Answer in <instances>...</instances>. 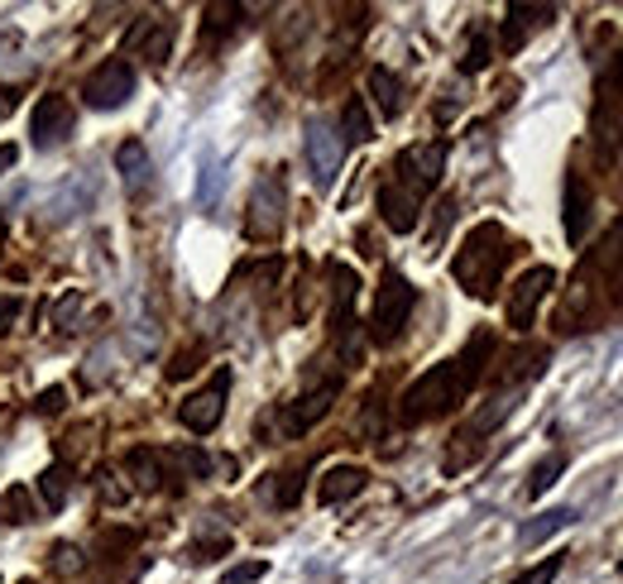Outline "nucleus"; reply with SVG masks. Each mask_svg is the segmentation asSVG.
<instances>
[{
	"mask_svg": "<svg viewBox=\"0 0 623 584\" xmlns=\"http://www.w3.org/2000/svg\"><path fill=\"white\" fill-rule=\"evenodd\" d=\"M115 168H121V178L135 187V192H144L154 178V164H149V149H144L139 139H125L121 149H115Z\"/></svg>",
	"mask_w": 623,
	"mask_h": 584,
	"instance_id": "obj_18",
	"label": "nucleus"
},
{
	"mask_svg": "<svg viewBox=\"0 0 623 584\" xmlns=\"http://www.w3.org/2000/svg\"><path fill=\"white\" fill-rule=\"evenodd\" d=\"M489 355H495V335L475 331L470 345L460 350L456 359H442V364H432L423 378H413L408 393L398 398V421L403 427H417V421H432V417L451 413L456 403H466V393L485 378Z\"/></svg>",
	"mask_w": 623,
	"mask_h": 584,
	"instance_id": "obj_1",
	"label": "nucleus"
},
{
	"mask_svg": "<svg viewBox=\"0 0 623 584\" xmlns=\"http://www.w3.org/2000/svg\"><path fill=\"white\" fill-rule=\"evenodd\" d=\"M503 264H509V236L495 221H480L466 236V244L456 250V283L470 292V298H495V288L503 279Z\"/></svg>",
	"mask_w": 623,
	"mask_h": 584,
	"instance_id": "obj_2",
	"label": "nucleus"
},
{
	"mask_svg": "<svg viewBox=\"0 0 623 584\" xmlns=\"http://www.w3.org/2000/svg\"><path fill=\"white\" fill-rule=\"evenodd\" d=\"M129 49H139V58H149V63H168L173 53V24L168 20H144L129 29Z\"/></svg>",
	"mask_w": 623,
	"mask_h": 584,
	"instance_id": "obj_14",
	"label": "nucleus"
},
{
	"mask_svg": "<svg viewBox=\"0 0 623 584\" xmlns=\"http://www.w3.org/2000/svg\"><path fill=\"white\" fill-rule=\"evenodd\" d=\"M442 168H446V144L432 139V144H417V149H403V154H398L394 182H403V187H408V192H417V197H427L432 187H437Z\"/></svg>",
	"mask_w": 623,
	"mask_h": 584,
	"instance_id": "obj_8",
	"label": "nucleus"
},
{
	"mask_svg": "<svg viewBox=\"0 0 623 584\" xmlns=\"http://www.w3.org/2000/svg\"><path fill=\"white\" fill-rule=\"evenodd\" d=\"M557 288V269H547V264H538V269H528L523 279L513 283V298H509V326L513 331H528L532 326V316H538V306H542V298Z\"/></svg>",
	"mask_w": 623,
	"mask_h": 584,
	"instance_id": "obj_10",
	"label": "nucleus"
},
{
	"mask_svg": "<svg viewBox=\"0 0 623 584\" xmlns=\"http://www.w3.org/2000/svg\"><path fill=\"white\" fill-rule=\"evenodd\" d=\"M125 470H129V489H144V493H154L158 484H164V456L149 446H139V450H129L125 456Z\"/></svg>",
	"mask_w": 623,
	"mask_h": 584,
	"instance_id": "obj_16",
	"label": "nucleus"
},
{
	"mask_svg": "<svg viewBox=\"0 0 623 584\" xmlns=\"http://www.w3.org/2000/svg\"><path fill=\"white\" fill-rule=\"evenodd\" d=\"M49 571H58V575H82L86 571V556L72 542H53L49 546Z\"/></svg>",
	"mask_w": 623,
	"mask_h": 584,
	"instance_id": "obj_24",
	"label": "nucleus"
},
{
	"mask_svg": "<svg viewBox=\"0 0 623 584\" xmlns=\"http://www.w3.org/2000/svg\"><path fill=\"white\" fill-rule=\"evenodd\" d=\"M14 154H20V149H14V144H0V173H6V168L14 164Z\"/></svg>",
	"mask_w": 623,
	"mask_h": 584,
	"instance_id": "obj_36",
	"label": "nucleus"
},
{
	"mask_svg": "<svg viewBox=\"0 0 623 584\" xmlns=\"http://www.w3.org/2000/svg\"><path fill=\"white\" fill-rule=\"evenodd\" d=\"M561 470H567V456H547V460L538 465V470L528 474V499H542V493L557 484V474H561Z\"/></svg>",
	"mask_w": 623,
	"mask_h": 584,
	"instance_id": "obj_25",
	"label": "nucleus"
},
{
	"mask_svg": "<svg viewBox=\"0 0 623 584\" xmlns=\"http://www.w3.org/2000/svg\"><path fill=\"white\" fill-rule=\"evenodd\" d=\"M63 403H68L63 388H43L39 393V413H63Z\"/></svg>",
	"mask_w": 623,
	"mask_h": 584,
	"instance_id": "obj_33",
	"label": "nucleus"
},
{
	"mask_svg": "<svg viewBox=\"0 0 623 584\" xmlns=\"http://www.w3.org/2000/svg\"><path fill=\"white\" fill-rule=\"evenodd\" d=\"M72 125H77L72 101L49 92V96L34 101V115H29V139H34V149H58V144L72 139Z\"/></svg>",
	"mask_w": 623,
	"mask_h": 584,
	"instance_id": "obj_5",
	"label": "nucleus"
},
{
	"mask_svg": "<svg viewBox=\"0 0 623 584\" xmlns=\"http://www.w3.org/2000/svg\"><path fill=\"white\" fill-rule=\"evenodd\" d=\"M365 484H370V474L360 465H331L322 474V484H316V499L326 508H336V503H351L355 493H365Z\"/></svg>",
	"mask_w": 623,
	"mask_h": 584,
	"instance_id": "obj_13",
	"label": "nucleus"
},
{
	"mask_svg": "<svg viewBox=\"0 0 623 584\" xmlns=\"http://www.w3.org/2000/svg\"><path fill=\"white\" fill-rule=\"evenodd\" d=\"M302 149H308V173L316 187H331L336 182V173L345 164V139L336 125L326 121H308V139H302Z\"/></svg>",
	"mask_w": 623,
	"mask_h": 584,
	"instance_id": "obj_6",
	"label": "nucleus"
},
{
	"mask_svg": "<svg viewBox=\"0 0 623 584\" xmlns=\"http://www.w3.org/2000/svg\"><path fill=\"white\" fill-rule=\"evenodd\" d=\"M0 250H6V221H0Z\"/></svg>",
	"mask_w": 623,
	"mask_h": 584,
	"instance_id": "obj_37",
	"label": "nucleus"
},
{
	"mask_svg": "<svg viewBox=\"0 0 623 584\" xmlns=\"http://www.w3.org/2000/svg\"><path fill=\"white\" fill-rule=\"evenodd\" d=\"M115 479H121V474H115V470H96V493H101V499H106V503H125V484H115Z\"/></svg>",
	"mask_w": 623,
	"mask_h": 584,
	"instance_id": "obj_31",
	"label": "nucleus"
},
{
	"mask_svg": "<svg viewBox=\"0 0 623 584\" xmlns=\"http://www.w3.org/2000/svg\"><path fill=\"white\" fill-rule=\"evenodd\" d=\"M279 479H283V484H279V493H273V503H279V508H293V503H298V489H302V484H298L302 474H279Z\"/></svg>",
	"mask_w": 623,
	"mask_h": 584,
	"instance_id": "obj_32",
	"label": "nucleus"
},
{
	"mask_svg": "<svg viewBox=\"0 0 623 584\" xmlns=\"http://www.w3.org/2000/svg\"><path fill=\"white\" fill-rule=\"evenodd\" d=\"M619 575H623V561H619Z\"/></svg>",
	"mask_w": 623,
	"mask_h": 584,
	"instance_id": "obj_38",
	"label": "nucleus"
},
{
	"mask_svg": "<svg viewBox=\"0 0 623 584\" xmlns=\"http://www.w3.org/2000/svg\"><path fill=\"white\" fill-rule=\"evenodd\" d=\"M417 306V288L403 279L398 269H384L380 288H374V306H370V341L374 345H394L408 331V316Z\"/></svg>",
	"mask_w": 623,
	"mask_h": 584,
	"instance_id": "obj_3",
	"label": "nucleus"
},
{
	"mask_svg": "<svg viewBox=\"0 0 623 584\" xmlns=\"http://www.w3.org/2000/svg\"><path fill=\"white\" fill-rule=\"evenodd\" d=\"M68 493H72V470L68 465H49V470L39 474V499H43V508H63L68 503Z\"/></svg>",
	"mask_w": 623,
	"mask_h": 584,
	"instance_id": "obj_22",
	"label": "nucleus"
},
{
	"mask_svg": "<svg viewBox=\"0 0 623 584\" xmlns=\"http://www.w3.org/2000/svg\"><path fill=\"white\" fill-rule=\"evenodd\" d=\"M226 393H230V369H221L207 388L193 393V398L178 407V421L187 431H197V436L216 431V427H221V417H226Z\"/></svg>",
	"mask_w": 623,
	"mask_h": 584,
	"instance_id": "obj_9",
	"label": "nucleus"
},
{
	"mask_svg": "<svg viewBox=\"0 0 623 584\" xmlns=\"http://www.w3.org/2000/svg\"><path fill=\"white\" fill-rule=\"evenodd\" d=\"M370 92H374V101H380V111L388 115V121L403 111V82H398L394 67H370Z\"/></svg>",
	"mask_w": 623,
	"mask_h": 584,
	"instance_id": "obj_20",
	"label": "nucleus"
},
{
	"mask_svg": "<svg viewBox=\"0 0 623 584\" xmlns=\"http://www.w3.org/2000/svg\"><path fill=\"white\" fill-rule=\"evenodd\" d=\"M590 211H595V197H590V182L581 173H571L567 178V240L581 244L585 230H590Z\"/></svg>",
	"mask_w": 623,
	"mask_h": 584,
	"instance_id": "obj_15",
	"label": "nucleus"
},
{
	"mask_svg": "<svg viewBox=\"0 0 623 584\" xmlns=\"http://www.w3.org/2000/svg\"><path fill=\"white\" fill-rule=\"evenodd\" d=\"M236 14H240V6H207V43H216L221 34H230Z\"/></svg>",
	"mask_w": 623,
	"mask_h": 584,
	"instance_id": "obj_26",
	"label": "nucleus"
},
{
	"mask_svg": "<svg viewBox=\"0 0 623 584\" xmlns=\"http://www.w3.org/2000/svg\"><path fill=\"white\" fill-rule=\"evenodd\" d=\"M14 106H20V92L0 82V121H10V115H14Z\"/></svg>",
	"mask_w": 623,
	"mask_h": 584,
	"instance_id": "obj_35",
	"label": "nucleus"
},
{
	"mask_svg": "<svg viewBox=\"0 0 623 584\" xmlns=\"http://www.w3.org/2000/svg\"><path fill=\"white\" fill-rule=\"evenodd\" d=\"M77 312H82V292H77V288H72V292H68V298H63V302H58V306H53V326H63V331H72V316H77Z\"/></svg>",
	"mask_w": 623,
	"mask_h": 584,
	"instance_id": "obj_30",
	"label": "nucleus"
},
{
	"mask_svg": "<svg viewBox=\"0 0 623 584\" xmlns=\"http://www.w3.org/2000/svg\"><path fill=\"white\" fill-rule=\"evenodd\" d=\"M264 575H269L264 561H245V565H230L221 584H255V580H264Z\"/></svg>",
	"mask_w": 623,
	"mask_h": 584,
	"instance_id": "obj_29",
	"label": "nucleus"
},
{
	"mask_svg": "<svg viewBox=\"0 0 623 584\" xmlns=\"http://www.w3.org/2000/svg\"><path fill=\"white\" fill-rule=\"evenodd\" d=\"M82 96H86V106H92V111H115V106H125V101L135 96V67H129L125 58H106V63H101L92 77H86Z\"/></svg>",
	"mask_w": 623,
	"mask_h": 584,
	"instance_id": "obj_7",
	"label": "nucleus"
},
{
	"mask_svg": "<svg viewBox=\"0 0 623 584\" xmlns=\"http://www.w3.org/2000/svg\"><path fill=\"white\" fill-rule=\"evenodd\" d=\"M341 139L345 144H370L374 139V121H370V111H365V101L351 96L345 101V111H341Z\"/></svg>",
	"mask_w": 623,
	"mask_h": 584,
	"instance_id": "obj_21",
	"label": "nucleus"
},
{
	"mask_svg": "<svg viewBox=\"0 0 623 584\" xmlns=\"http://www.w3.org/2000/svg\"><path fill=\"white\" fill-rule=\"evenodd\" d=\"M20 321V298H0V335Z\"/></svg>",
	"mask_w": 623,
	"mask_h": 584,
	"instance_id": "obj_34",
	"label": "nucleus"
},
{
	"mask_svg": "<svg viewBox=\"0 0 623 584\" xmlns=\"http://www.w3.org/2000/svg\"><path fill=\"white\" fill-rule=\"evenodd\" d=\"M0 522H10V528H29V522H34V499H29V489L10 484L0 493Z\"/></svg>",
	"mask_w": 623,
	"mask_h": 584,
	"instance_id": "obj_23",
	"label": "nucleus"
},
{
	"mask_svg": "<svg viewBox=\"0 0 623 584\" xmlns=\"http://www.w3.org/2000/svg\"><path fill=\"white\" fill-rule=\"evenodd\" d=\"M380 216H384V226H388V230L408 236V230H417V216H423V197L408 192L403 182L388 178V182L380 187Z\"/></svg>",
	"mask_w": 623,
	"mask_h": 584,
	"instance_id": "obj_12",
	"label": "nucleus"
},
{
	"mask_svg": "<svg viewBox=\"0 0 623 584\" xmlns=\"http://www.w3.org/2000/svg\"><path fill=\"white\" fill-rule=\"evenodd\" d=\"M552 20V6H509V20H503V49L518 53L528 39V29H538Z\"/></svg>",
	"mask_w": 623,
	"mask_h": 584,
	"instance_id": "obj_17",
	"label": "nucleus"
},
{
	"mask_svg": "<svg viewBox=\"0 0 623 584\" xmlns=\"http://www.w3.org/2000/svg\"><path fill=\"white\" fill-rule=\"evenodd\" d=\"M460 67H466V72H485L489 67V34H485V29L470 39V49H466V58H460Z\"/></svg>",
	"mask_w": 623,
	"mask_h": 584,
	"instance_id": "obj_27",
	"label": "nucleus"
},
{
	"mask_svg": "<svg viewBox=\"0 0 623 584\" xmlns=\"http://www.w3.org/2000/svg\"><path fill=\"white\" fill-rule=\"evenodd\" d=\"M561 575V556H547L542 565H532V571H523L518 580H509V584H552Z\"/></svg>",
	"mask_w": 623,
	"mask_h": 584,
	"instance_id": "obj_28",
	"label": "nucleus"
},
{
	"mask_svg": "<svg viewBox=\"0 0 623 584\" xmlns=\"http://www.w3.org/2000/svg\"><path fill=\"white\" fill-rule=\"evenodd\" d=\"M283 211H288V187L279 173H264L250 192V221H245V230L255 240H273L283 230Z\"/></svg>",
	"mask_w": 623,
	"mask_h": 584,
	"instance_id": "obj_4",
	"label": "nucleus"
},
{
	"mask_svg": "<svg viewBox=\"0 0 623 584\" xmlns=\"http://www.w3.org/2000/svg\"><path fill=\"white\" fill-rule=\"evenodd\" d=\"M575 508H552V513H542V518H532V522H523V532H518V546H538V542H547V536H557V532H567V528H575Z\"/></svg>",
	"mask_w": 623,
	"mask_h": 584,
	"instance_id": "obj_19",
	"label": "nucleus"
},
{
	"mask_svg": "<svg viewBox=\"0 0 623 584\" xmlns=\"http://www.w3.org/2000/svg\"><path fill=\"white\" fill-rule=\"evenodd\" d=\"M336 393H341V378H326V384H316L312 393H302V398L283 413V431H288V436H302L308 427H316V421H322V417L331 413Z\"/></svg>",
	"mask_w": 623,
	"mask_h": 584,
	"instance_id": "obj_11",
	"label": "nucleus"
}]
</instances>
